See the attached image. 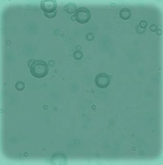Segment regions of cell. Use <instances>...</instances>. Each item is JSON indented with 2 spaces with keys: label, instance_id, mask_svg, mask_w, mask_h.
Listing matches in <instances>:
<instances>
[{
  "label": "cell",
  "instance_id": "1",
  "mask_svg": "<svg viewBox=\"0 0 163 165\" xmlns=\"http://www.w3.org/2000/svg\"><path fill=\"white\" fill-rule=\"evenodd\" d=\"M29 66L32 75L36 78H42L48 73V65L42 60H31Z\"/></svg>",
  "mask_w": 163,
  "mask_h": 165
},
{
  "label": "cell",
  "instance_id": "2",
  "mask_svg": "<svg viewBox=\"0 0 163 165\" xmlns=\"http://www.w3.org/2000/svg\"><path fill=\"white\" fill-rule=\"evenodd\" d=\"M91 13L89 10L84 7L78 8L71 19L81 24L86 23L90 20Z\"/></svg>",
  "mask_w": 163,
  "mask_h": 165
},
{
  "label": "cell",
  "instance_id": "3",
  "mask_svg": "<svg viewBox=\"0 0 163 165\" xmlns=\"http://www.w3.org/2000/svg\"><path fill=\"white\" fill-rule=\"evenodd\" d=\"M40 8L44 13H50L57 11V2L55 0H42Z\"/></svg>",
  "mask_w": 163,
  "mask_h": 165
},
{
  "label": "cell",
  "instance_id": "4",
  "mask_svg": "<svg viewBox=\"0 0 163 165\" xmlns=\"http://www.w3.org/2000/svg\"><path fill=\"white\" fill-rule=\"evenodd\" d=\"M110 81L111 78L106 73H99L95 78L96 86L100 88H106L109 85Z\"/></svg>",
  "mask_w": 163,
  "mask_h": 165
},
{
  "label": "cell",
  "instance_id": "5",
  "mask_svg": "<svg viewBox=\"0 0 163 165\" xmlns=\"http://www.w3.org/2000/svg\"><path fill=\"white\" fill-rule=\"evenodd\" d=\"M119 14H120V16L122 19H124V20H127L130 18L132 13H131V11L130 8H122L120 10Z\"/></svg>",
  "mask_w": 163,
  "mask_h": 165
},
{
  "label": "cell",
  "instance_id": "6",
  "mask_svg": "<svg viewBox=\"0 0 163 165\" xmlns=\"http://www.w3.org/2000/svg\"><path fill=\"white\" fill-rule=\"evenodd\" d=\"M63 10H65L68 13L72 14L75 13L76 11L77 10L76 4L73 3H69L66 4L63 7Z\"/></svg>",
  "mask_w": 163,
  "mask_h": 165
},
{
  "label": "cell",
  "instance_id": "7",
  "mask_svg": "<svg viewBox=\"0 0 163 165\" xmlns=\"http://www.w3.org/2000/svg\"><path fill=\"white\" fill-rule=\"evenodd\" d=\"M24 88H25V83L23 82V81H19L16 83L15 88L17 91H21L24 89Z\"/></svg>",
  "mask_w": 163,
  "mask_h": 165
},
{
  "label": "cell",
  "instance_id": "8",
  "mask_svg": "<svg viewBox=\"0 0 163 165\" xmlns=\"http://www.w3.org/2000/svg\"><path fill=\"white\" fill-rule=\"evenodd\" d=\"M57 13V11H56L50 13H44V15L46 17H47L48 19H53L56 16Z\"/></svg>",
  "mask_w": 163,
  "mask_h": 165
},
{
  "label": "cell",
  "instance_id": "9",
  "mask_svg": "<svg viewBox=\"0 0 163 165\" xmlns=\"http://www.w3.org/2000/svg\"><path fill=\"white\" fill-rule=\"evenodd\" d=\"M82 57H83V54L81 52L77 51L74 53V57L76 59H80Z\"/></svg>",
  "mask_w": 163,
  "mask_h": 165
},
{
  "label": "cell",
  "instance_id": "10",
  "mask_svg": "<svg viewBox=\"0 0 163 165\" xmlns=\"http://www.w3.org/2000/svg\"><path fill=\"white\" fill-rule=\"evenodd\" d=\"M140 25L141 27H142L143 29H144L146 28L148 24H147V22L143 20L140 23Z\"/></svg>",
  "mask_w": 163,
  "mask_h": 165
}]
</instances>
